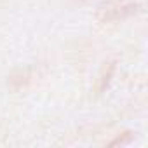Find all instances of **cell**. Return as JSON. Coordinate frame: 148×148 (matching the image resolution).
<instances>
[{
  "instance_id": "1",
  "label": "cell",
  "mask_w": 148,
  "mask_h": 148,
  "mask_svg": "<svg viewBox=\"0 0 148 148\" xmlns=\"http://www.w3.org/2000/svg\"><path fill=\"white\" fill-rule=\"evenodd\" d=\"M139 11L138 0H106L98 5L96 19L99 23H115L124 21L134 16Z\"/></svg>"
}]
</instances>
